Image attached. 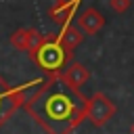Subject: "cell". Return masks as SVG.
Returning a JSON list of instances; mask_svg holds the SVG:
<instances>
[{"label":"cell","mask_w":134,"mask_h":134,"mask_svg":"<svg viewBox=\"0 0 134 134\" xmlns=\"http://www.w3.org/2000/svg\"><path fill=\"white\" fill-rule=\"evenodd\" d=\"M67 86H71V88H82L86 82H88V77H90V71L86 69V65H82V63H69L63 71H61V75H59Z\"/></svg>","instance_id":"cell-6"},{"label":"cell","mask_w":134,"mask_h":134,"mask_svg":"<svg viewBox=\"0 0 134 134\" xmlns=\"http://www.w3.org/2000/svg\"><path fill=\"white\" fill-rule=\"evenodd\" d=\"M84 36H86V34H84L80 27H75V25L69 23V25H63V29L59 31V36H54V38H57V42L71 54V50H75V48L84 42Z\"/></svg>","instance_id":"cell-7"},{"label":"cell","mask_w":134,"mask_h":134,"mask_svg":"<svg viewBox=\"0 0 134 134\" xmlns=\"http://www.w3.org/2000/svg\"><path fill=\"white\" fill-rule=\"evenodd\" d=\"M46 42V36H42L38 29H34V27H29V36H27V54L34 59L36 54H38V50L42 48V44Z\"/></svg>","instance_id":"cell-9"},{"label":"cell","mask_w":134,"mask_h":134,"mask_svg":"<svg viewBox=\"0 0 134 134\" xmlns=\"http://www.w3.org/2000/svg\"><path fill=\"white\" fill-rule=\"evenodd\" d=\"M29 84L19 86V88H10L2 77H0V126L21 107L25 105V90H27Z\"/></svg>","instance_id":"cell-4"},{"label":"cell","mask_w":134,"mask_h":134,"mask_svg":"<svg viewBox=\"0 0 134 134\" xmlns=\"http://www.w3.org/2000/svg\"><path fill=\"white\" fill-rule=\"evenodd\" d=\"M105 25V17L94 8V6H88L80 13L77 17V27L86 34V36H96Z\"/></svg>","instance_id":"cell-5"},{"label":"cell","mask_w":134,"mask_h":134,"mask_svg":"<svg viewBox=\"0 0 134 134\" xmlns=\"http://www.w3.org/2000/svg\"><path fill=\"white\" fill-rule=\"evenodd\" d=\"M117 107L115 103L103 94V92H96L92 94V98H88V105H86V119L94 126V128H103L113 115H115Z\"/></svg>","instance_id":"cell-3"},{"label":"cell","mask_w":134,"mask_h":134,"mask_svg":"<svg viewBox=\"0 0 134 134\" xmlns=\"http://www.w3.org/2000/svg\"><path fill=\"white\" fill-rule=\"evenodd\" d=\"M69 57H71V54L57 42V38H54V36H48L46 42L42 44V48L38 50V54L34 57V61H36L48 75H61V69H63V65L67 63Z\"/></svg>","instance_id":"cell-2"},{"label":"cell","mask_w":134,"mask_h":134,"mask_svg":"<svg viewBox=\"0 0 134 134\" xmlns=\"http://www.w3.org/2000/svg\"><path fill=\"white\" fill-rule=\"evenodd\" d=\"M130 134H134V121L130 124Z\"/></svg>","instance_id":"cell-12"},{"label":"cell","mask_w":134,"mask_h":134,"mask_svg":"<svg viewBox=\"0 0 134 134\" xmlns=\"http://www.w3.org/2000/svg\"><path fill=\"white\" fill-rule=\"evenodd\" d=\"M27 36H29V27H21V29H15L10 34V46L17 48V50H27Z\"/></svg>","instance_id":"cell-10"},{"label":"cell","mask_w":134,"mask_h":134,"mask_svg":"<svg viewBox=\"0 0 134 134\" xmlns=\"http://www.w3.org/2000/svg\"><path fill=\"white\" fill-rule=\"evenodd\" d=\"M109 4L115 13H126L130 8V0H109Z\"/></svg>","instance_id":"cell-11"},{"label":"cell","mask_w":134,"mask_h":134,"mask_svg":"<svg viewBox=\"0 0 134 134\" xmlns=\"http://www.w3.org/2000/svg\"><path fill=\"white\" fill-rule=\"evenodd\" d=\"M77 4L80 2H71V4H52L50 8H48V17H50V21L52 23H57V25H69L71 23V19H73V13H75V8H77Z\"/></svg>","instance_id":"cell-8"},{"label":"cell","mask_w":134,"mask_h":134,"mask_svg":"<svg viewBox=\"0 0 134 134\" xmlns=\"http://www.w3.org/2000/svg\"><path fill=\"white\" fill-rule=\"evenodd\" d=\"M86 105L88 98L77 88L67 86L59 75H48L25 100V111L48 134H71L86 119Z\"/></svg>","instance_id":"cell-1"}]
</instances>
